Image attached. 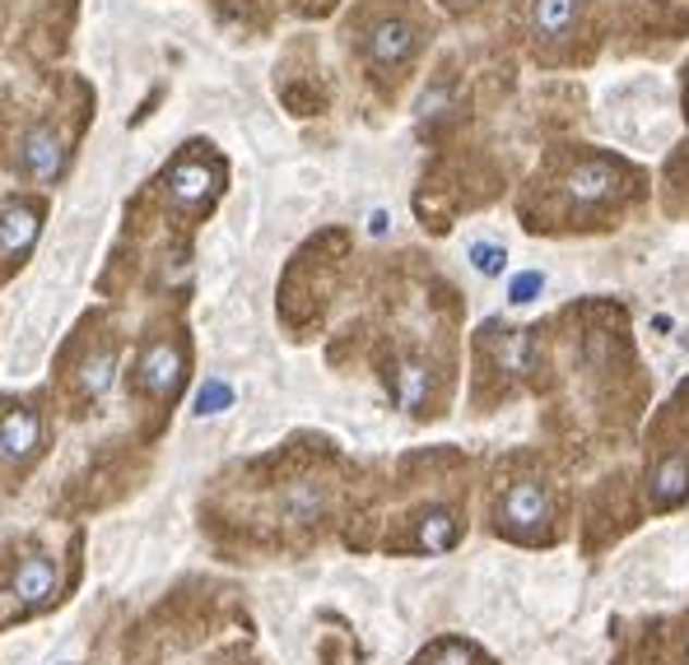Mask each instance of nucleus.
<instances>
[{
    "label": "nucleus",
    "mask_w": 689,
    "mask_h": 665,
    "mask_svg": "<svg viewBox=\"0 0 689 665\" xmlns=\"http://www.w3.org/2000/svg\"><path fill=\"white\" fill-rule=\"evenodd\" d=\"M629 168L619 159H606V154H582L559 172V196L568 209L578 215H592V209H606L611 201H619L629 191Z\"/></svg>",
    "instance_id": "nucleus-1"
},
{
    "label": "nucleus",
    "mask_w": 689,
    "mask_h": 665,
    "mask_svg": "<svg viewBox=\"0 0 689 665\" xmlns=\"http://www.w3.org/2000/svg\"><path fill=\"white\" fill-rule=\"evenodd\" d=\"M549 521H555V494L541 475H522L498 494V531L517 540H541Z\"/></svg>",
    "instance_id": "nucleus-2"
},
{
    "label": "nucleus",
    "mask_w": 689,
    "mask_h": 665,
    "mask_svg": "<svg viewBox=\"0 0 689 665\" xmlns=\"http://www.w3.org/2000/svg\"><path fill=\"white\" fill-rule=\"evenodd\" d=\"M415 47H420V28L401 20V14H387V20H377L368 28V38H364V57L373 70H383V75H391V70H401L410 57H415Z\"/></svg>",
    "instance_id": "nucleus-3"
},
{
    "label": "nucleus",
    "mask_w": 689,
    "mask_h": 665,
    "mask_svg": "<svg viewBox=\"0 0 689 665\" xmlns=\"http://www.w3.org/2000/svg\"><path fill=\"white\" fill-rule=\"evenodd\" d=\"M186 377V363H182V349L172 340H154L145 354H141V367H135V382L141 391L154 396V400H172Z\"/></svg>",
    "instance_id": "nucleus-4"
},
{
    "label": "nucleus",
    "mask_w": 689,
    "mask_h": 665,
    "mask_svg": "<svg viewBox=\"0 0 689 665\" xmlns=\"http://www.w3.org/2000/svg\"><path fill=\"white\" fill-rule=\"evenodd\" d=\"M20 168H24L38 186L57 182L61 168H65V140H61V131L33 126V131L24 135V145H20Z\"/></svg>",
    "instance_id": "nucleus-5"
},
{
    "label": "nucleus",
    "mask_w": 689,
    "mask_h": 665,
    "mask_svg": "<svg viewBox=\"0 0 689 665\" xmlns=\"http://www.w3.org/2000/svg\"><path fill=\"white\" fill-rule=\"evenodd\" d=\"M485 349H489V363L508 377H527L536 367V344H531V330H517V326H489L485 330Z\"/></svg>",
    "instance_id": "nucleus-6"
},
{
    "label": "nucleus",
    "mask_w": 689,
    "mask_h": 665,
    "mask_svg": "<svg viewBox=\"0 0 689 665\" xmlns=\"http://www.w3.org/2000/svg\"><path fill=\"white\" fill-rule=\"evenodd\" d=\"M38 229H43V215L28 201L0 205V261H20L38 242Z\"/></svg>",
    "instance_id": "nucleus-7"
},
{
    "label": "nucleus",
    "mask_w": 689,
    "mask_h": 665,
    "mask_svg": "<svg viewBox=\"0 0 689 665\" xmlns=\"http://www.w3.org/2000/svg\"><path fill=\"white\" fill-rule=\"evenodd\" d=\"M215 186H219V172L210 164H201V159H182L168 172V196L178 209H201L215 196Z\"/></svg>",
    "instance_id": "nucleus-8"
},
{
    "label": "nucleus",
    "mask_w": 689,
    "mask_h": 665,
    "mask_svg": "<svg viewBox=\"0 0 689 665\" xmlns=\"http://www.w3.org/2000/svg\"><path fill=\"white\" fill-rule=\"evenodd\" d=\"M38 447H43V424L28 410H10L0 419V461L5 466H24Z\"/></svg>",
    "instance_id": "nucleus-9"
},
{
    "label": "nucleus",
    "mask_w": 689,
    "mask_h": 665,
    "mask_svg": "<svg viewBox=\"0 0 689 665\" xmlns=\"http://www.w3.org/2000/svg\"><path fill=\"white\" fill-rule=\"evenodd\" d=\"M578 20H582V0H531V33L541 43L573 38Z\"/></svg>",
    "instance_id": "nucleus-10"
},
{
    "label": "nucleus",
    "mask_w": 689,
    "mask_h": 665,
    "mask_svg": "<svg viewBox=\"0 0 689 665\" xmlns=\"http://www.w3.org/2000/svg\"><path fill=\"white\" fill-rule=\"evenodd\" d=\"M10 591H14V596H20L24 605H43L51 591H57V564H51V558H43V554L20 558V568H14V577H10Z\"/></svg>",
    "instance_id": "nucleus-11"
},
{
    "label": "nucleus",
    "mask_w": 689,
    "mask_h": 665,
    "mask_svg": "<svg viewBox=\"0 0 689 665\" xmlns=\"http://www.w3.org/2000/svg\"><path fill=\"white\" fill-rule=\"evenodd\" d=\"M387 382H391V400H396L401 410L420 414V410L428 406V387H434V377H428V367H424V363H415V359L396 363L391 373H387Z\"/></svg>",
    "instance_id": "nucleus-12"
},
{
    "label": "nucleus",
    "mask_w": 689,
    "mask_h": 665,
    "mask_svg": "<svg viewBox=\"0 0 689 665\" xmlns=\"http://www.w3.org/2000/svg\"><path fill=\"white\" fill-rule=\"evenodd\" d=\"M457 535H461V521L447 512V507H428V512H420V521H415V549H424V554L452 549Z\"/></svg>",
    "instance_id": "nucleus-13"
},
{
    "label": "nucleus",
    "mask_w": 689,
    "mask_h": 665,
    "mask_svg": "<svg viewBox=\"0 0 689 665\" xmlns=\"http://www.w3.org/2000/svg\"><path fill=\"white\" fill-rule=\"evenodd\" d=\"M75 382H80V396H84V400L108 396L112 382H117V354H112V349H98V354H89V359L80 363Z\"/></svg>",
    "instance_id": "nucleus-14"
},
{
    "label": "nucleus",
    "mask_w": 689,
    "mask_h": 665,
    "mask_svg": "<svg viewBox=\"0 0 689 665\" xmlns=\"http://www.w3.org/2000/svg\"><path fill=\"white\" fill-rule=\"evenodd\" d=\"M285 517H289V521H317V517H322V488H313V484L289 488Z\"/></svg>",
    "instance_id": "nucleus-15"
},
{
    "label": "nucleus",
    "mask_w": 689,
    "mask_h": 665,
    "mask_svg": "<svg viewBox=\"0 0 689 665\" xmlns=\"http://www.w3.org/2000/svg\"><path fill=\"white\" fill-rule=\"evenodd\" d=\"M233 406V387L229 382H205L201 396H196V419H210L219 410H229Z\"/></svg>",
    "instance_id": "nucleus-16"
},
{
    "label": "nucleus",
    "mask_w": 689,
    "mask_h": 665,
    "mask_svg": "<svg viewBox=\"0 0 689 665\" xmlns=\"http://www.w3.org/2000/svg\"><path fill=\"white\" fill-rule=\"evenodd\" d=\"M471 261H475V270H480V275H504L508 252H504V247H494V242H475V247H471Z\"/></svg>",
    "instance_id": "nucleus-17"
},
{
    "label": "nucleus",
    "mask_w": 689,
    "mask_h": 665,
    "mask_svg": "<svg viewBox=\"0 0 689 665\" xmlns=\"http://www.w3.org/2000/svg\"><path fill=\"white\" fill-rule=\"evenodd\" d=\"M428 665H475V652L467 642H443V646H434Z\"/></svg>",
    "instance_id": "nucleus-18"
},
{
    "label": "nucleus",
    "mask_w": 689,
    "mask_h": 665,
    "mask_svg": "<svg viewBox=\"0 0 689 665\" xmlns=\"http://www.w3.org/2000/svg\"><path fill=\"white\" fill-rule=\"evenodd\" d=\"M541 285H545V279H541V270H527V275H517V279H512V303H531V299H536V293H541Z\"/></svg>",
    "instance_id": "nucleus-19"
},
{
    "label": "nucleus",
    "mask_w": 689,
    "mask_h": 665,
    "mask_svg": "<svg viewBox=\"0 0 689 665\" xmlns=\"http://www.w3.org/2000/svg\"><path fill=\"white\" fill-rule=\"evenodd\" d=\"M447 102H452V94H447V89H428V94L420 98V121L443 117V112H447Z\"/></svg>",
    "instance_id": "nucleus-20"
},
{
    "label": "nucleus",
    "mask_w": 689,
    "mask_h": 665,
    "mask_svg": "<svg viewBox=\"0 0 689 665\" xmlns=\"http://www.w3.org/2000/svg\"><path fill=\"white\" fill-rule=\"evenodd\" d=\"M368 233H377V238H383V233H387V215H383V209H377V215L368 219Z\"/></svg>",
    "instance_id": "nucleus-21"
},
{
    "label": "nucleus",
    "mask_w": 689,
    "mask_h": 665,
    "mask_svg": "<svg viewBox=\"0 0 689 665\" xmlns=\"http://www.w3.org/2000/svg\"><path fill=\"white\" fill-rule=\"evenodd\" d=\"M447 5H457V10H467V5H475V0H447Z\"/></svg>",
    "instance_id": "nucleus-22"
},
{
    "label": "nucleus",
    "mask_w": 689,
    "mask_h": 665,
    "mask_svg": "<svg viewBox=\"0 0 689 665\" xmlns=\"http://www.w3.org/2000/svg\"><path fill=\"white\" fill-rule=\"evenodd\" d=\"M685 108H689V70H685Z\"/></svg>",
    "instance_id": "nucleus-23"
},
{
    "label": "nucleus",
    "mask_w": 689,
    "mask_h": 665,
    "mask_svg": "<svg viewBox=\"0 0 689 665\" xmlns=\"http://www.w3.org/2000/svg\"><path fill=\"white\" fill-rule=\"evenodd\" d=\"M685 665H689V638H685Z\"/></svg>",
    "instance_id": "nucleus-24"
},
{
    "label": "nucleus",
    "mask_w": 689,
    "mask_h": 665,
    "mask_svg": "<svg viewBox=\"0 0 689 665\" xmlns=\"http://www.w3.org/2000/svg\"><path fill=\"white\" fill-rule=\"evenodd\" d=\"M57 665H71V661H57Z\"/></svg>",
    "instance_id": "nucleus-25"
}]
</instances>
